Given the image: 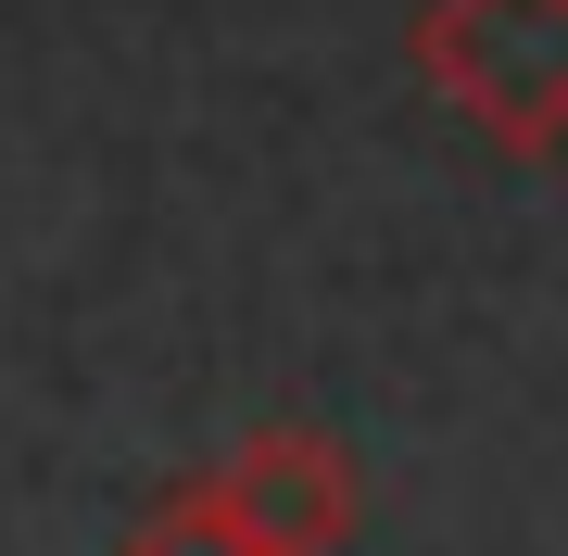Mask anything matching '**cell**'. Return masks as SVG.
<instances>
[{"mask_svg":"<svg viewBox=\"0 0 568 556\" xmlns=\"http://www.w3.org/2000/svg\"><path fill=\"white\" fill-rule=\"evenodd\" d=\"M417 51L493 140L530 152L568 127V0H443L417 26Z\"/></svg>","mask_w":568,"mask_h":556,"instance_id":"1","label":"cell"}]
</instances>
